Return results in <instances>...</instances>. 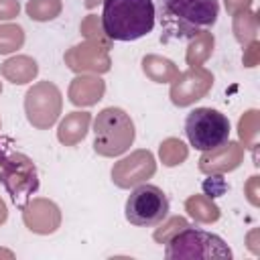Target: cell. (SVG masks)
<instances>
[{
    "label": "cell",
    "instance_id": "cell-1",
    "mask_svg": "<svg viewBox=\"0 0 260 260\" xmlns=\"http://www.w3.org/2000/svg\"><path fill=\"white\" fill-rule=\"evenodd\" d=\"M154 2L152 0H104L102 26L114 41H136L154 28Z\"/></svg>",
    "mask_w": 260,
    "mask_h": 260
},
{
    "label": "cell",
    "instance_id": "cell-2",
    "mask_svg": "<svg viewBox=\"0 0 260 260\" xmlns=\"http://www.w3.org/2000/svg\"><path fill=\"white\" fill-rule=\"evenodd\" d=\"M219 16L217 0H162L160 24L167 37H193L199 28L215 24Z\"/></svg>",
    "mask_w": 260,
    "mask_h": 260
},
{
    "label": "cell",
    "instance_id": "cell-3",
    "mask_svg": "<svg viewBox=\"0 0 260 260\" xmlns=\"http://www.w3.org/2000/svg\"><path fill=\"white\" fill-rule=\"evenodd\" d=\"M185 134L195 150L209 152L230 140V120L213 108H195L185 118Z\"/></svg>",
    "mask_w": 260,
    "mask_h": 260
},
{
    "label": "cell",
    "instance_id": "cell-4",
    "mask_svg": "<svg viewBox=\"0 0 260 260\" xmlns=\"http://www.w3.org/2000/svg\"><path fill=\"white\" fill-rule=\"evenodd\" d=\"M165 256L169 260L181 258H232V250L228 244L205 230L199 228H185L179 232L167 246Z\"/></svg>",
    "mask_w": 260,
    "mask_h": 260
},
{
    "label": "cell",
    "instance_id": "cell-5",
    "mask_svg": "<svg viewBox=\"0 0 260 260\" xmlns=\"http://www.w3.org/2000/svg\"><path fill=\"white\" fill-rule=\"evenodd\" d=\"M169 209L171 203L165 191L156 185L144 183L132 189V193L128 195L124 205V215L136 228H152L169 215Z\"/></svg>",
    "mask_w": 260,
    "mask_h": 260
}]
</instances>
